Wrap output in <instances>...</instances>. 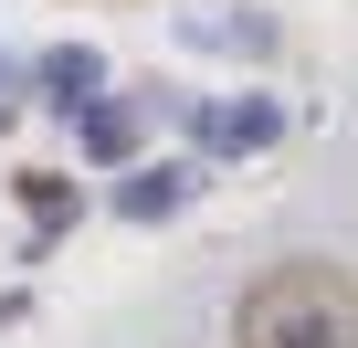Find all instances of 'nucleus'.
Segmentation results:
<instances>
[{
	"mask_svg": "<svg viewBox=\"0 0 358 348\" xmlns=\"http://www.w3.org/2000/svg\"><path fill=\"white\" fill-rule=\"evenodd\" d=\"M190 201H201V169L190 158H127V180H116V211L127 222H169Z\"/></svg>",
	"mask_w": 358,
	"mask_h": 348,
	"instance_id": "3",
	"label": "nucleus"
},
{
	"mask_svg": "<svg viewBox=\"0 0 358 348\" xmlns=\"http://www.w3.org/2000/svg\"><path fill=\"white\" fill-rule=\"evenodd\" d=\"M190 137L211 158H264L285 137V106L274 95H190Z\"/></svg>",
	"mask_w": 358,
	"mask_h": 348,
	"instance_id": "2",
	"label": "nucleus"
},
{
	"mask_svg": "<svg viewBox=\"0 0 358 348\" xmlns=\"http://www.w3.org/2000/svg\"><path fill=\"white\" fill-rule=\"evenodd\" d=\"M74 148H85L95 169H127V158H137V106H116V95H85V106H74Z\"/></svg>",
	"mask_w": 358,
	"mask_h": 348,
	"instance_id": "6",
	"label": "nucleus"
},
{
	"mask_svg": "<svg viewBox=\"0 0 358 348\" xmlns=\"http://www.w3.org/2000/svg\"><path fill=\"white\" fill-rule=\"evenodd\" d=\"M232 337L243 348H358V285L316 253L295 264H264L232 306Z\"/></svg>",
	"mask_w": 358,
	"mask_h": 348,
	"instance_id": "1",
	"label": "nucleus"
},
{
	"mask_svg": "<svg viewBox=\"0 0 358 348\" xmlns=\"http://www.w3.org/2000/svg\"><path fill=\"white\" fill-rule=\"evenodd\" d=\"M11 127H22V74L0 64V137H11Z\"/></svg>",
	"mask_w": 358,
	"mask_h": 348,
	"instance_id": "7",
	"label": "nucleus"
},
{
	"mask_svg": "<svg viewBox=\"0 0 358 348\" xmlns=\"http://www.w3.org/2000/svg\"><path fill=\"white\" fill-rule=\"evenodd\" d=\"M11 190H22V211H32V243H22V253H53V243L85 222V190L64 180V169H22Z\"/></svg>",
	"mask_w": 358,
	"mask_h": 348,
	"instance_id": "4",
	"label": "nucleus"
},
{
	"mask_svg": "<svg viewBox=\"0 0 358 348\" xmlns=\"http://www.w3.org/2000/svg\"><path fill=\"white\" fill-rule=\"evenodd\" d=\"M32 85H43L53 116H74L85 95H106V53H95V43H53V53L32 64Z\"/></svg>",
	"mask_w": 358,
	"mask_h": 348,
	"instance_id": "5",
	"label": "nucleus"
}]
</instances>
